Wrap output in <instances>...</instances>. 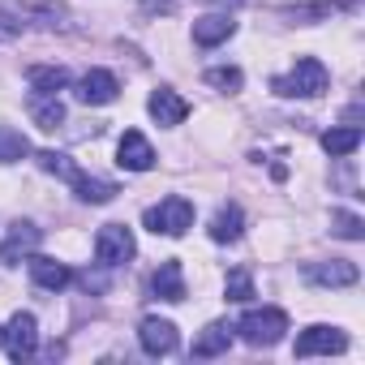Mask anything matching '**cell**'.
<instances>
[{
	"label": "cell",
	"instance_id": "30bf717a",
	"mask_svg": "<svg viewBox=\"0 0 365 365\" xmlns=\"http://www.w3.org/2000/svg\"><path fill=\"white\" fill-rule=\"evenodd\" d=\"M138 344L146 356H168L176 352V327L168 318H142L138 322Z\"/></svg>",
	"mask_w": 365,
	"mask_h": 365
},
{
	"label": "cell",
	"instance_id": "f1b7e54d",
	"mask_svg": "<svg viewBox=\"0 0 365 365\" xmlns=\"http://www.w3.org/2000/svg\"><path fill=\"white\" fill-rule=\"evenodd\" d=\"M211 5H241V0H211Z\"/></svg>",
	"mask_w": 365,
	"mask_h": 365
},
{
	"label": "cell",
	"instance_id": "44dd1931",
	"mask_svg": "<svg viewBox=\"0 0 365 365\" xmlns=\"http://www.w3.org/2000/svg\"><path fill=\"white\" fill-rule=\"evenodd\" d=\"M26 82H31L35 95H61L69 86V69H61V65H31Z\"/></svg>",
	"mask_w": 365,
	"mask_h": 365
},
{
	"label": "cell",
	"instance_id": "277c9868",
	"mask_svg": "<svg viewBox=\"0 0 365 365\" xmlns=\"http://www.w3.org/2000/svg\"><path fill=\"white\" fill-rule=\"evenodd\" d=\"M0 348H5L9 361H31L39 352V322H35V314H14L5 327H0Z\"/></svg>",
	"mask_w": 365,
	"mask_h": 365
},
{
	"label": "cell",
	"instance_id": "5bb4252c",
	"mask_svg": "<svg viewBox=\"0 0 365 365\" xmlns=\"http://www.w3.org/2000/svg\"><path fill=\"white\" fill-rule=\"evenodd\" d=\"M150 292L159 297V301H185V271H180V262L176 258H168V262H159V271L150 275Z\"/></svg>",
	"mask_w": 365,
	"mask_h": 365
},
{
	"label": "cell",
	"instance_id": "484cf974",
	"mask_svg": "<svg viewBox=\"0 0 365 365\" xmlns=\"http://www.w3.org/2000/svg\"><path fill=\"white\" fill-rule=\"evenodd\" d=\"M331 232L335 237H344V241H365V220L356 215V211H331Z\"/></svg>",
	"mask_w": 365,
	"mask_h": 365
},
{
	"label": "cell",
	"instance_id": "5b68a950",
	"mask_svg": "<svg viewBox=\"0 0 365 365\" xmlns=\"http://www.w3.org/2000/svg\"><path fill=\"white\" fill-rule=\"evenodd\" d=\"M138 254V241H133V228H125V224H103L99 228V237H95V258H99V267H125L129 258Z\"/></svg>",
	"mask_w": 365,
	"mask_h": 365
},
{
	"label": "cell",
	"instance_id": "d6986e66",
	"mask_svg": "<svg viewBox=\"0 0 365 365\" xmlns=\"http://www.w3.org/2000/svg\"><path fill=\"white\" fill-rule=\"evenodd\" d=\"M228 348H232V322H207L190 352L194 356H224Z\"/></svg>",
	"mask_w": 365,
	"mask_h": 365
},
{
	"label": "cell",
	"instance_id": "ac0fdd59",
	"mask_svg": "<svg viewBox=\"0 0 365 365\" xmlns=\"http://www.w3.org/2000/svg\"><path fill=\"white\" fill-rule=\"evenodd\" d=\"M26 112H31V120H35L39 129H48V133L65 125V103H61V95H35V91H31Z\"/></svg>",
	"mask_w": 365,
	"mask_h": 365
},
{
	"label": "cell",
	"instance_id": "9a60e30c",
	"mask_svg": "<svg viewBox=\"0 0 365 365\" xmlns=\"http://www.w3.org/2000/svg\"><path fill=\"white\" fill-rule=\"evenodd\" d=\"M211 241H220V245H232V241H241L245 237V211L237 207V202H224L215 215H211Z\"/></svg>",
	"mask_w": 365,
	"mask_h": 365
},
{
	"label": "cell",
	"instance_id": "9c48e42d",
	"mask_svg": "<svg viewBox=\"0 0 365 365\" xmlns=\"http://www.w3.org/2000/svg\"><path fill=\"white\" fill-rule=\"evenodd\" d=\"M305 279L314 288H352L361 279V271L348 258H331V262H305Z\"/></svg>",
	"mask_w": 365,
	"mask_h": 365
},
{
	"label": "cell",
	"instance_id": "6da1fadb",
	"mask_svg": "<svg viewBox=\"0 0 365 365\" xmlns=\"http://www.w3.org/2000/svg\"><path fill=\"white\" fill-rule=\"evenodd\" d=\"M327 86H331V73L318 56H301L292 65V73L271 78V91L279 99H318V95H327Z\"/></svg>",
	"mask_w": 365,
	"mask_h": 365
},
{
	"label": "cell",
	"instance_id": "8fae6325",
	"mask_svg": "<svg viewBox=\"0 0 365 365\" xmlns=\"http://www.w3.org/2000/svg\"><path fill=\"white\" fill-rule=\"evenodd\" d=\"M116 163H120L125 172H150V168H155V146H150L138 129H125V138H120V146H116Z\"/></svg>",
	"mask_w": 365,
	"mask_h": 365
},
{
	"label": "cell",
	"instance_id": "8992f818",
	"mask_svg": "<svg viewBox=\"0 0 365 365\" xmlns=\"http://www.w3.org/2000/svg\"><path fill=\"white\" fill-rule=\"evenodd\" d=\"M39 245H43V228L31 224V220H18V224H9V232H5V245H0V262H5V267H18V262L31 258Z\"/></svg>",
	"mask_w": 365,
	"mask_h": 365
},
{
	"label": "cell",
	"instance_id": "ba28073f",
	"mask_svg": "<svg viewBox=\"0 0 365 365\" xmlns=\"http://www.w3.org/2000/svg\"><path fill=\"white\" fill-rule=\"evenodd\" d=\"M73 95H78V103L108 108V103H116V95H120V82H116V73H108V69H91V73H82V78H78Z\"/></svg>",
	"mask_w": 365,
	"mask_h": 365
},
{
	"label": "cell",
	"instance_id": "cb8c5ba5",
	"mask_svg": "<svg viewBox=\"0 0 365 365\" xmlns=\"http://www.w3.org/2000/svg\"><path fill=\"white\" fill-rule=\"evenodd\" d=\"M35 163H39L48 176H61V180H73V176L82 172V168H78L65 150H35Z\"/></svg>",
	"mask_w": 365,
	"mask_h": 365
},
{
	"label": "cell",
	"instance_id": "7c38bea8",
	"mask_svg": "<svg viewBox=\"0 0 365 365\" xmlns=\"http://www.w3.org/2000/svg\"><path fill=\"white\" fill-rule=\"evenodd\" d=\"M26 267H31V279H35L39 288H48V292H65V288L73 284V271H69L65 262H56V258H43L39 250L26 258Z\"/></svg>",
	"mask_w": 365,
	"mask_h": 365
},
{
	"label": "cell",
	"instance_id": "7402d4cb",
	"mask_svg": "<svg viewBox=\"0 0 365 365\" xmlns=\"http://www.w3.org/2000/svg\"><path fill=\"white\" fill-rule=\"evenodd\" d=\"M356 146H361V129H356V125H339V129H327V133H322V150H327L331 159H348Z\"/></svg>",
	"mask_w": 365,
	"mask_h": 365
},
{
	"label": "cell",
	"instance_id": "603a6c76",
	"mask_svg": "<svg viewBox=\"0 0 365 365\" xmlns=\"http://www.w3.org/2000/svg\"><path fill=\"white\" fill-rule=\"evenodd\" d=\"M26 155H31V138L22 129L0 125V163H22Z\"/></svg>",
	"mask_w": 365,
	"mask_h": 365
},
{
	"label": "cell",
	"instance_id": "d4e9b609",
	"mask_svg": "<svg viewBox=\"0 0 365 365\" xmlns=\"http://www.w3.org/2000/svg\"><path fill=\"white\" fill-rule=\"evenodd\" d=\"M202 78H207V86L224 91V95H237V91L245 86V73H241L237 65H215V69H207Z\"/></svg>",
	"mask_w": 365,
	"mask_h": 365
},
{
	"label": "cell",
	"instance_id": "3957f363",
	"mask_svg": "<svg viewBox=\"0 0 365 365\" xmlns=\"http://www.w3.org/2000/svg\"><path fill=\"white\" fill-rule=\"evenodd\" d=\"M142 224H146L155 237H185V232L194 228V202H190V198H180V194H172V198L146 207Z\"/></svg>",
	"mask_w": 365,
	"mask_h": 365
},
{
	"label": "cell",
	"instance_id": "7a4b0ae2",
	"mask_svg": "<svg viewBox=\"0 0 365 365\" xmlns=\"http://www.w3.org/2000/svg\"><path fill=\"white\" fill-rule=\"evenodd\" d=\"M250 348H275L284 335H288V314L275 309V305H262V309H245L241 322L232 327Z\"/></svg>",
	"mask_w": 365,
	"mask_h": 365
},
{
	"label": "cell",
	"instance_id": "52a82bcc",
	"mask_svg": "<svg viewBox=\"0 0 365 365\" xmlns=\"http://www.w3.org/2000/svg\"><path fill=\"white\" fill-rule=\"evenodd\" d=\"M344 348H348V335L339 327H327V322H314L297 335V356H331Z\"/></svg>",
	"mask_w": 365,
	"mask_h": 365
},
{
	"label": "cell",
	"instance_id": "e0dca14e",
	"mask_svg": "<svg viewBox=\"0 0 365 365\" xmlns=\"http://www.w3.org/2000/svg\"><path fill=\"white\" fill-rule=\"evenodd\" d=\"M352 0H318V5H284L279 9V18H288V22H297V26H314V22H327L331 14H339V9H348Z\"/></svg>",
	"mask_w": 365,
	"mask_h": 365
},
{
	"label": "cell",
	"instance_id": "4fadbf2b",
	"mask_svg": "<svg viewBox=\"0 0 365 365\" xmlns=\"http://www.w3.org/2000/svg\"><path fill=\"white\" fill-rule=\"evenodd\" d=\"M146 112L155 116V125H180L190 116V103L180 99L172 86H159V91H150V99H146Z\"/></svg>",
	"mask_w": 365,
	"mask_h": 365
},
{
	"label": "cell",
	"instance_id": "4316f807",
	"mask_svg": "<svg viewBox=\"0 0 365 365\" xmlns=\"http://www.w3.org/2000/svg\"><path fill=\"white\" fill-rule=\"evenodd\" d=\"M224 297H228V301H237V305L254 301V279H250V271H245V267L228 271V279H224Z\"/></svg>",
	"mask_w": 365,
	"mask_h": 365
},
{
	"label": "cell",
	"instance_id": "83f0119b",
	"mask_svg": "<svg viewBox=\"0 0 365 365\" xmlns=\"http://www.w3.org/2000/svg\"><path fill=\"white\" fill-rule=\"evenodd\" d=\"M146 14H176V0H142Z\"/></svg>",
	"mask_w": 365,
	"mask_h": 365
},
{
	"label": "cell",
	"instance_id": "ffe728a7",
	"mask_svg": "<svg viewBox=\"0 0 365 365\" xmlns=\"http://www.w3.org/2000/svg\"><path fill=\"white\" fill-rule=\"evenodd\" d=\"M69 185H73V194H78L82 202H91V207H103V202H112V198L120 194L112 180H103V176H86V172H78Z\"/></svg>",
	"mask_w": 365,
	"mask_h": 365
},
{
	"label": "cell",
	"instance_id": "2e32d148",
	"mask_svg": "<svg viewBox=\"0 0 365 365\" xmlns=\"http://www.w3.org/2000/svg\"><path fill=\"white\" fill-rule=\"evenodd\" d=\"M232 35H237V22H232L228 14H207V18L194 22V43H198V48H220V43H228Z\"/></svg>",
	"mask_w": 365,
	"mask_h": 365
}]
</instances>
